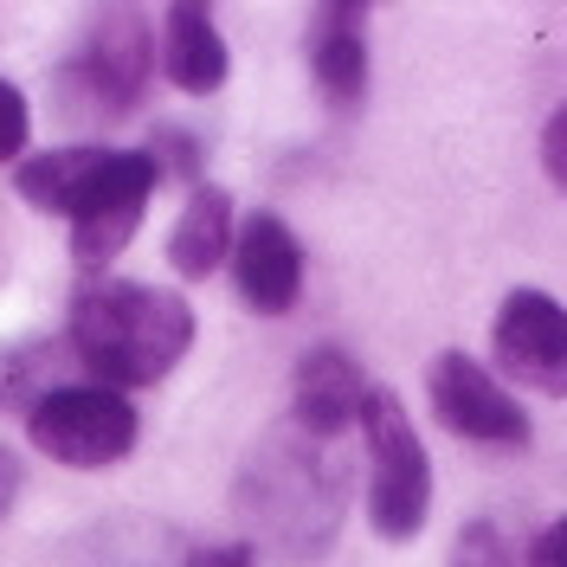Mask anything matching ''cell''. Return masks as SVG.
I'll list each match as a JSON object with an SVG mask.
<instances>
[{
	"instance_id": "obj_15",
	"label": "cell",
	"mask_w": 567,
	"mask_h": 567,
	"mask_svg": "<svg viewBox=\"0 0 567 567\" xmlns=\"http://www.w3.org/2000/svg\"><path fill=\"white\" fill-rule=\"evenodd\" d=\"M27 136H33V110H27V97H20V84L0 78V162H20Z\"/></svg>"
},
{
	"instance_id": "obj_5",
	"label": "cell",
	"mask_w": 567,
	"mask_h": 567,
	"mask_svg": "<svg viewBox=\"0 0 567 567\" xmlns=\"http://www.w3.org/2000/svg\"><path fill=\"white\" fill-rule=\"evenodd\" d=\"M425 393H432V413L471 445H529V413L516 406V393L484 361L445 349L425 374Z\"/></svg>"
},
{
	"instance_id": "obj_1",
	"label": "cell",
	"mask_w": 567,
	"mask_h": 567,
	"mask_svg": "<svg viewBox=\"0 0 567 567\" xmlns=\"http://www.w3.org/2000/svg\"><path fill=\"white\" fill-rule=\"evenodd\" d=\"M71 349L97 374V388H155L194 349V310L175 290L136 278H97L71 303Z\"/></svg>"
},
{
	"instance_id": "obj_10",
	"label": "cell",
	"mask_w": 567,
	"mask_h": 567,
	"mask_svg": "<svg viewBox=\"0 0 567 567\" xmlns=\"http://www.w3.org/2000/svg\"><path fill=\"white\" fill-rule=\"evenodd\" d=\"M310 71L336 110H354L368 91V13L354 0H329L310 20Z\"/></svg>"
},
{
	"instance_id": "obj_19",
	"label": "cell",
	"mask_w": 567,
	"mask_h": 567,
	"mask_svg": "<svg viewBox=\"0 0 567 567\" xmlns=\"http://www.w3.org/2000/svg\"><path fill=\"white\" fill-rule=\"evenodd\" d=\"M13 496H20V458H13V452L0 445V516L13 509Z\"/></svg>"
},
{
	"instance_id": "obj_6",
	"label": "cell",
	"mask_w": 567,
	"mask_h": 567,
	"mask_svg": "<svg viewBox=\"0 0 567 567\" xmlns=\"http://www.w3.org/2000/svg\"><path fill=\"white\" fill-rule=\"evenodd\" d=\"M491 342L509 381L535 393H567V303H555L548 290H509Z\"/></svg>"
},
{
	"instance_id": "obj_11",
	"label": "cell",
	"mask_w": 567,
	"mask_h": 567,
	"mask_svg": "<svg viewBox=\"0 0 567 567\" xmlns=\"http://www.w3.org/2000/svg\"><path fill=\"white\" fill-rule=\"evenodd\" d=\"M155 45H162V71H168V84H181V91H219V84H226V39H219V27H213L207 7L175 0Z\"/></svg>"
},
{
	"instance_id": "obj_17",
	"label": "cell",
	"mask_w": 567,
	"mask_h": 567,
	"mask_svg": "<svg viewBox=\"0 0 567 567\" xmlns=\"http://www.w3.org/2000/svg\"><path fill=\"white\" fill-rule=\"evenodd\" d=\"M529 567H567V516L529 542Z\"/></svg>"
},
{
	"instance_id": "obj_14",
	"label": "cell",
	"mask_w": 567,
	"mask_h": 567,
	"mask_svg": "<svg viewBox=\"0 0 567 567\" xmlns=\"http://www.w3.org/2000/svg\"><path fill=\"white\" fill-rule=\"evenodd\" d=\"M452 567H516V555H509L496 523H464L458 542H452Z\"/></svg>"
},
{
	"instance_id": "obj_12",
	"label": "cell",
	"mask_w": 567,
	"mask_h": 567,
	"mask_svg": "<svg viewBox=\"0 0 567 567\" xmlns=\"http://www.w3.org/2000/svg\"><path fill=\"white\" fill-rule=\"evenodd\" d=\"M181 278H213L219 258H233V194L226 187H194L187 207L175 219V239H168Z\"/></svg>"
},
{
	"instance_id": "obj_18",
	"label": "cell",
	"mask_w": 567,
	"mask_h": 567,
	"mask_svg": "<svg viewBox=\"0 0 567 567\" xmlns=\"http://www.w3.org/2000/svg\"><path fill=\"white\" fill-rule=\"evenodd\" d=\"M187 567H258V561H251L246 542H219V548H194Z\"/></svg>"
},
{
	"instance_id": "obj_16",
	"label": "cell",
	"mask_w": 567,
	"mask_h": 567,
	"mask_svg": "<svg viewBox=\"0 0 567 567\" xmlns=\"http://www.w3.org/2000/svg\"><path fill=\"white\" fill-rule=\"evenodd\" d=\"M542 168H548V181L567 194V104L548 116V130H542Z\"/></svg>"
},
{
	"instance_id": "obj_4",
	"label": "cell",
	"mask_w": 567,
	"mask_h": 567,
	"mask_svg": "<svg viewBox=\"0 0 567 567\" xmlns=\"http://www.w3.org/2000/svg\"><path fill=\"white\" fill-rule=\"evenodd\" d=\"M155 181H162V168H155L148 148H110V162L97 168L91 194L71 213V258H78V271H104L110 258L130 246Z\"/></svg>"
},
{
	"instance_id": "obj_7",
	"label": "cell",
	"mask_w": 567,
	"mask_h": 567,
	"mask_svg": "<svg viewBox=\"0 0 567 567\" xmlns=\"http://www.w3.org/2000/svg\"><path fill=\"white\" fill-rule=\"evenodd\" d=\"M162 65V45L148 33V20L116 7L97 20V33L84 39V59H78V78L91 84V97L104 110H136V97L148 91V78Z\"/></svg>"
},
{
	"instance_id": "obj_8",
	"label": "cell",
	"mask_w": 567,
	"mask_h": 567,
	"mask_svg": "<svg viewBox=\"0 0 567 567\" xmlns=\"http://www.w3.org/2000/svg\"><path fill=\"white\" fill-rule=\"evenodd\" d=\"M233 284L258 317H284L303 290V246L278 213H251L233 233Z\"/></svg>"
},
{
	"instance_id": "obj_9",
	"label": "cell",
	"mask_w": 567,
	"mask_h": 567,
	"mask_svg": "<svg viewBox=\"0 0 567 567\" xmlns=\"http://www.w3.org/2000/svg\"><path fill=\"white\" fill-rule=\"evenodd\" d=\"M290 406H297V432L310 439H336L361 425V406H368V381L342 349H310L297 361V381H290Z\"/></svg>"
},
{
	"instance_id": "obj_2",
	"label": "cell",
	"mask_w": 567,
	"mask_h": 567,
	"mask_svg": "<svg viewBox=\"0 0 567 567\" xmlns=\"http://www.w3.org/2000/svg\"><path fill=\"white\" fill-rule=\"evenodd\" d=\"M361 432H368V523L388 542H413L432 509V464H425V445L400 393L368 388Z\"/></svg>"
},
{
	"instance_id": "obj_13",
	"label": "cell",
	"mask_w": 567,
	"mask_h": 567,
	"mask_svg": "<svg viewBox=\"0 0 567 567\" xmlns=\"http://www.w3.org/2000/svg\"><path fill=\"white\" fill-rule=\"evenodd\" d=\"M110 162V148H91V142H78V148H52V155H33V162H20V200L33 213H78V200L91 194V181L97 168Z\"/></svg>"
},
{
	"instance_id": "obj_3",
	"label": "cell",
	"mask_w": 567,
	"mask_h": 567,
	"mask_svg": "<svg viewBox=\"0 0 567 567\" xmlns=\"http://www.w3.org/2000/svg\"><path fill=\"white\" fill-rule=\"evenodd\" d=\"M27 432L45 458L71 464V471H104V464L130 458L142 420L116 388H59L33 400Z\"/></svg>"
}]
</instances>
